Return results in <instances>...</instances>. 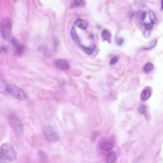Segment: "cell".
Listing matches in <instances>:
<instances>
[{"label":"cell","instance_id":"6da1fadb","mask_svg":"<svg viewBox=\"0 0 163 163\" xmlns=\"http://www.w3.org/2000/svg\"><path fill=\"white\" fill-rule=\"evenodd\" d=\"M17 158V153L11 145L3 144L0 148V159L3 162H11Z\"/></svg>","mask_w":163,"mask_h":163},{"label":"cell","instance_id":"7a4b0ae2","mask_svg":"<svg viewBox=\"0 0 163 163\" xmlns=\"http://www.w3.org/2000/svg\"><path fill=\"white\" fill-rule=\"evenodd\" d=\"M9 124L12 129L17 135L21 136L24 133L23 124L20 118L14 114H12L9 117Z\"/></svg>","mask_w":163,"mask_h":163},{"label":"cell","instance_id":"3957f363","mask_svg":"<svg viewBox=\"0 0 163 163\" xmlns=\"http://www.w3.org/2000/svg\"><path fill=\"white\" fill-rule=\"evenodd\" d=\"M5 89L9 94L16 98L18 99L25 101L27 98V95L22 89L13 85H6Z\"/></svg>","mask_w":163,"mask_h":163},{"label":"cell","instance_id":"277c9868","mask_svg":"<svg viewBox=\"0 0 163 163\" xmlns=\"http://www.w3.org/2000/svg\"><path fill=\"white\" fill-rule=\"evenodd\" d=\"M12 28V22L9 18H5L0 25V33L2 37L6 40L9 39Z\"/></svg>","mask_w":163,"mask_h":163},{"label":"cell","instance_id":"5b68a950","mask_svg":"<svg viewBox=\"0 0 163 163\" xmlns=\"http://www.w3.org/2000/svg\"><path fill=\"white\" fill-rule=\"evenodd\" d=\"M43 132L45 138L50 143H55L59 140L58 133L50 125H45L44 126Z\"/></svg>","mask_w":163,"mask_h":163},{"label":"cell","instance_id":"8992f818","mask_svg":"<svg viewBox=\"0 0 163 163\" xmlns=\"http://www.w3.org/2000/svg\"><path fill=\"white\" fill-rule=\"evenodd\" d=\"M55 65L57 68L60 70H67L69 68V63L64 59L57 60L55 62Z\"/></svg>","mask_w":163,"mask_h":163},{"label":"cell","instance_id":"52a82bcc","mask_svg":"<svg viewBox=\"0 0 163 163\" xmlns=\"http://www.w3.org/2000/svg\"><path fill=\"white\" fill-rule=\"evenodd\" d=\"M75 25L78 27L82 29H85L88 25V22L83 19H78L75 23Z\"/></svg>","mask_w":163,"mask_h":163},{"label":"cell","instance_id":"ba28073f","mask_svg":"<svg viewBox=\"0 0 163 163\" xmlns=\"http://www.w3.org/2000/svg\"><path fill=\"white\" fill-rule=\"evenodd\" d=\"M70 35H71V37L73 41H74L75 43H76V44H80V39L78 37L77 33L76 32V29L74 27H72L71 30Z\"/></svg>","mask_w":163,"mask_h":163},{"label":"cell","instance_id":"9c48e42d","mask_svg":"<svg viewBox=\"0 0 163 163\" xmlns=\"http://www.w3.org/2000/svg\"><path fill=\"white\" fill-rule=\"evenodd\" d=\"M102 37L104 40L105 41H108L109 43L111 42L112 34L109 31L107 30H103L102 32Z\"/></svg>","mask_w":163,"mask_h":163},{"label":"cell","instance_id":"30bf717a","mask_svg":"<svg viewBox=\"0 0 163 163\" xmlns=\"http://www.w3.org/2000/svg\"><path fill=\"white\" fill-rule=\"evenodd\" d=\"M151 95V91L148 89H146L142 92L141 97L142 99L144 101H146L149 98H150Z\"/></svg>","mask_w":163,"mask_h":163},{"label":"cell","instance_id":"8fae6325","mask_svg":"<svg viewBox=\"0 0 163 163\" xmlns=\"http://www.w3.org/2000/svg\"><path fill=\"white\" fill-rule=\"evenodd\" d=\"M116 154L114 152L109 153L106 156V161L108 163H112L116 160Z\"/></svg>","mask_w":163,"mask_h":163},{"label":"cell","instance_id":"7c38bea8","mask_svg":"<svg viewBox=\"0 0 163 163\" xmlns=\"http://www.w3.org/2000/svg\"><path fill=\"white\" fill-rule=\"evenodd\" d=\"M82 50L86 54L88 55H90L92 53H93L95 49V45H92L90 47H85L84 46H82Z\"/></svg>","mask_w":163,"mask_h":163},{"label":"cell","instance_id":"4fadbf2b","mask_svg":"<svg viewBox=\"0 0 163 163\" xmlns=\"http://www.w3.org/2000/svg\"><path fill=\"white\" fill-rule=\"evenodd\" d=\"M101 147L102 149V150L104 151H108L111 150L112 148V144L109 142H105L102 143L101 145Z\"/></svg>","mask_w":163,"mask_h":163},{"label":"cell","instance_id":"5bb4252c","mask_svg":"<svg viewBox=\"0 0 163 163\" xmlns=\"http://www.w3.org/2000/svg\"><path fill=\"white\" fill-rule=\"evenodd\" d=\"M154 69V66L151 63L148 62L144 65V71L146 73H149L150 71L153 70Z\"/></svg>","mask_w":163,"mask_h":163},{"label":"cell","instance_id":"9a60e30c","mask_svg":"<svg viewBox=\"0 0 163 163\" xmlns=\"http://www.w3.org/2000/svg\"><path fill=\"white\" fill-rule=\"evenodd\" d=\"M149 17H150V20H151V22L152 23L154 24V25L157 23V18L156 17L155 14H154L153 12L150 11V12L149 13Z\"/></svg>","mask_w":163,"mask_h":163},{"label":"cell","instance_id":"2e32d148","mask_svg":"<svg viewBox=\"0 0 163 163\" xmlns=\"http://www.w3.org/2000/svg\"><path fill=\"white\" fill-rule=\"evenodd\" d=\"M39 156L40 159L41 160V161L43 162H45L47 161V160L48 159L47 156V154L44 152H40L38 154Z\"/></svg>","mask_w":163,"mask_h":163},{"label":"cell","instance_id":"e0dca14e","mask_svg":"<svg viewBox=\"0 0 163 163\" xmlns=\"http://www.w3.org/2000/svg\"><path fill=\"white\" fill-rule=\"evenodd\" d=\"M138 111L141 114H144L146 111V105L144 104L140 105L138 108Z\"/></svg>","mask_w":163,"mask_h":163},{"label":"cell","instance_id":"ac0fdd59","mask_svg":"<svg viewBox=\"0 0 163 163\" xmlns=\"http://www.w3.org/2000/svg\"><path fill=\"white\" fill-rule=\"evenodd\" d=\"M24 51V47L23 45H20L17 47L16 53L19 55H22Z\"/></svg>","mask_w":163,"mask_h":163},{"label":"cell","instance_id":"d6986e66","mask_svg":"<svg viewBox=\"0 0 163 163\" xmlns=\"http://www.w3.org/2000/svg\"><path fill=\"white\" fill-rule=\"evenodd\" d=\"M146 17V12H139L138 13V17L139 19L143 21L145 19Z\"/></svg>","mask_w":163,"mask_h":163},{"label":"cell","instance_id":"ffe728a7","mask_svg":"<svg viewBox=\"0 0 163 163\" xmlns=\"http://www.w3.org/2000/svg\"><path fill=\"white\" fill-rule=\"evenodd\" d=\"M38 50H39V51L40 52L44 54V55H47V54H48V50H47V48H46V47H44V46H40V47L38 48Z\"/></svg>","mask_w":163,"mask_h":163},{"label":"cell","instance_id":"44dd1931","mask_svg":"<svg viewBox=\"0 0 163 163\" xmlns=\"http://www.w3.org/2000/svg\"><path fill=\"white\" fill-rule=\"evenodd\" d=\"M154 25V24H153V23H152L144 24L145 28H146V29H147V30H151L152 29H153Z\"/></svg>","mask_w":163,"mask_h":163},{"label":"cell","instance_id":"7402d4cb","mask_svg":"<svg viewBox=\"0 0 163 163\" xmlns=\"http://www.w3.org/2000/svg\"><path fill=\"white\" fill-rule=\"evenodd\" d=\"M84 3V0H74V3L77 6H82Z\"/></svg>","mask_w":163,"mask_h":163},{"label":"cell","instance_id":"603a6c76","mask_svg":"<svg viewBox=\"0 0 163 163\" xmlns=\"http://www.w3.org/2000/svg\"><path fill=\"white\" fill-rule=\"evenodd\" d=\"M118 61V57H114L111 60V61L110 62V64L111 65H114L116 64Z\"/></svg>","mask_w":163,"mask_h":163},{"label":"cell","instance_id":"cb8c5ba5","mask_svg":"<svg viewBox=\"0 0 163 163\" xmlns=\"http://www.w3.org/2000/svg\"><path fill=\"white\" fill-rule=\"evenodd\" d=\"M116 44L118 45H122L124 43V39L122 38H117L116 39Z\"/></svg>","mask_w":163,"mask_h":163},{"label":"cell","instance_id":"d4e9b609","mask_svg":"<svg viewBox=\"0 0 163 163\" xmlns=\"http://www.w3.org/2000/svg\"><path fill=\"white\" fill-rule=\"evenodd\" d=\"M12 42L13 45L15 46L16 47H18L19 45H19V42H18V41H17V40L15 39V38H13V39L12 40Z\"/></svg>","mask_w":163,"mask_h":163},{"label":"cell","instance_id":"484cf974","mask_svg":"<svg viewBox=\"0 0 163 163\" xmlns=\"http://www.w3.org/2000/svg\"><path fill=\"white\" fill-rule=\"evenodd\" d=\"M134 11H130V12H128V16L129 17H133V15H134Z\"/></svg>","mask_w":163,"mask_h":163},{"label":"cell","instance_id":"4316f807","mask_svg":"<svg viewBox=\"0 0 163 163\" xmlns=\"http://www.w3.org/2000/svg\"><path fill=\"white\" fill-rule=\"evenodd\" d=\"M163 0H161V9H163Z\"/></svg>","mask_w":163,"mask_h":163}]
</instances>
